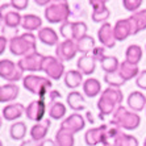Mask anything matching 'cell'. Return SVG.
I'll return each mask as SVG.
<instances>
[{
	"label": "cell",
	"mask_w": 146,
	"mask_h": 146,
	"mask_svg": "<svg viewBox=\"0 0 146 146\" xmlns=\"http://www.w3.org/2000/svg\"><path fill=\"white\" fill-rule=\"evenodd\" d=\"M122 79L125 82L128 80H132L133 78H137L139 74V68H138V65H133L130 62L128 61H122L120 62V67H119V71Z\"/></svg>",
	"instance_id": "22"
},
{
	"label": "cell",
	"mask_w": 146,
	"mask_h": 146,
	"mask_svg": "<svg viewBox=\"0 0 146 146\" xmlns=\"http://www.w3.org/2000/svg\"><path fill=\"white\" fill-rule=\"evenodd\" d=\"M44 15L50 24H63L71 17V5L65 0H50Z\"/></svg>",
	"instance_id": "3"
},
{
	"label": "cell",
	"mask_w": 146,
	"mask_h": 146,
	"mask_svg": "<svg viewBox=\"0 0 146 146\" xmlns=\"http://www.w3.org/2000/svg\"><path fill=\"white\" fill-rule=\"evenodd\" d=\"M122 100H124V95L121 90L115 87H107L98 100V109L100 112L99 117L104 119L108 115H113L117 107L121 106Z\"/></svg>",
	"instance_id": "1"
},
{
	"label": "cell",
	"mask_w": 146,
	"mask_h": 146,
	"mask_svg": "<svg viewBox=\"0 0 146 146\" xmlns=\"http://www.w3.org/2000/svg\"><path fill=\"white\" fill-rule=\"evenodd\" d=\"M87 119L91 121V124H94V119H92V112H87Z\"/></svg>",
	"instance_id": "48"
},
{
	"label": "cell",
	"mask_w": 146,
	"mask_h": 146,
	"mask_svg": "<svg viewBox=\"0 0 146 146\" xmlns=\"http://www.w3.org/2000/svg\"><path fill=\"white\" fill-rule=\"evenodd\" d=\"M116 41H125L129 36H134V28L130 19H120L113 25Z\"/></svg>",
	"instance_id": "15"
},
{
	"label": "cell",
	"mask_w": 146,
	"mask_h": 146,
	"mask_svg": "<svg viewBox=\"0 0 146 146\" xmlns=\"http://www.w3.org/2000/svg\"><path fill=\"white\" fill-rule=\"evenodd\" d=\"M66 103L75 112H80V111L86 109V99L79 91L68 92L67 98H66Z\"/></svg>",
	"instance_id": "24"
},
{
	"label": "cell",
	"mask_w": 146,
	"mask_h": 146,
	"mask_svg": "<svg viewBox=\"0 0 146 146\" xmlns=\"http://www.w3.org/2000/svg\"><path fill=\"white\" fill-rule=\"evenodd\" d=\"M34 3L37 4V5H45V7H48L49 4H50V1H49V0H36Z\"/></svg>",
	"instance_id": "47"
},
{
	"label": "cell",
	"mask_w": 146,
	"mask_h": 146,
	"mask_svg": "<svg viewBox=\"0 0 146 146\" xmlns=\"http://www.w3.org/2000/svg\"><path fill=\"white\" fill-rule=\"evenodd\" d=\"M109 17H111V11L107 7L102 8V9H98V11H94L91 15L92 21L94 23H100V24L107 23V20H108Z\"/></svg>",
	"instance_id": "37"
},
{
	"label": "cell",
	"mask_w": 146,
	"mask_h": 146,
	"mask_svg": "<svg viewBox=\"0 0 146 146\" xmlns=\"http://www.w3.org/2000/svg\"><path fill=\"white\" fill-rule=\"evenodd\" d=\"M9 8H12L11 7V3H4L3 5L0 7V25L4 23V13H5Z\"/></svg>",
	"instance_id": "44"
},
{
	"label": "cell",
	"mask_w": 146,
	"mask_h": 146,
	"mask_svg": "<svg viewBox=\"0 0 146 146\" xmlns=\"http://www.w3.org/2000/svg\"><path fill=\"white\" fill-rule=\"evenodd\" d=\"M45 55L40 53H34V54L23 57L20 61H17V66L23 70V71H42V65H44Z\"/></svg>",
	"instance_id": "11"
},
{
	"label": "cell",
	"mask_w": 146,
	"mask_h": 146,
	"mask_svg": "<svg viewBox=\"0 0 146 146\" xmlns=\"http://www.w3.org/2000/svg\"><path fill=\"white\" fill-rule=\"evenodd\" d=\"M63 80H65L66 87L71 90L78 88L79 86L84 83L83 82V74L79 70H68V71H66Z\"/></svg>",
	"instance_id": "26"
},
{
	"label": "cell",
	"mask_w": 146,
	"mask_h": 146,
	"mask_svg": "<svg viewBox=\"0 0 146 146\" xmlns=\"http://www.w3.org/2000/svg\"><path fill=\"white\" fill-rule=\"evenodd\" d=\"M42 71L48 75L50 80H59L66 74L63 62H61L57 57H53V55H45Z\"/></svg>",
	"instance_id": "7"
},
{
	"label": "cell",
	"mask_w": 146,
	"mask_h": 146,
	"mask_svg": "<svg viewBox=\"0 0 146 146\" xmlns=\"http://www.w3.org/2000/svg\"><path fill=\"white\" fill-rule=\"evenodd\" d=\"M83 92L87 98H95L99 94H102V83L95 78L86 79L83 83Z\"/></svg>",
	"instance_id": "27"
},
{
	"label": "cell",
	"mask_w": 146,
	"mask_h": 146,
	"mask_svg": "<svg viewBox=\"0 0 146 146\" xmlns=\"http://www.w3.org/2000/svg\"><path fill=\"white\" fill-rule=\"evenodd\" d=\"M98 40L100 41L102 46L106 49H112L116 45V37H115V29L112 24L104 23L98 31Z\"/></svg>",
	"instance_id": "13"
},
{
	"label": "cell",
	"mask_w": 146,
	"mask_h": 146,
	"mask_svg": "<svg viewBox=\"0 0 146 146\" xmlns=\"http://www.w3.org/2000/svg\"><path fill=\"white\" fill-rule=\"evenodd\" d=\"M86 120L80 113H72L68 117H66L61 124V129H65L67 132H71L72 134H76L80 130L84 129Z\"/></svg>",
	"instance_id": "14"
},
{
	"label": "cell",
	"mask_w": 146,
	"mask_h": 146,
	"mask_svg": "<svg viewBox=\"0 0 146 146\" xmlns=\"http://www.w3.org/2000/svg\"><path fill=\"white\" fill-rule=\"evenodd\" d=\"M88 4L92 7V9H94V11H98V9H102V8L107 7V5H106V4H107L106 0H90Z\"/></svg>",
	"instance_id": "42"
},
{
	"label": "cell",
	"mask_w": 146,
	"mask_h": 146,
	"mask_svg": "<svg viewBox=\"0 0 146 146\" xmlns=\"http://www.w3.org/2000/svg\"><path fill=\"white\" fill-rule=\"evenodd\" d=\"M37 38L42 42V44L48 45V46H57L59 44V36L58 33L50 27H45L41 28L38 31Z\"/></svg>",
	"instance_id": "20"
},
{
	"label": "cell",
	"mask_w": 146,
	"mask_h": 146,
	"mask_svg": "<svg viewBox=\"0 0 146 146\" xmlns=\"http://www.w3.org/2000/svg\"><path fill=\"white\" fill-rule=\"evenodd\" d=\"M40 146H57L54 139H50V138H46L44 141H41L40 142Z\"/></svg>",
	"instance_id": "46"
},
{
	"label": "cell",
	"mask_w": 146,
	"mask_h": 146,
	"mask_svg": "<svg viewBox=\"0 0 146 146\" xmlns=\"http://www.w3.org/2000/svg\"><path fill=\"white\" fill-rule=\"evenodd\" d=\"M145 51H146V45H145Z\"/></svg>",
	"instance_id": "52"
},
{
	"label": "cell",
	"mask_w": 146,
	"mask_h": 146,
	"mask_svg": "<svg viewBox=\"0 0 146 146\" xmlns=\"http://www.w3.org/2000/svg\"><path fill=\"white\" fill-rule=\"evenodd\" d=\"M20 146H40V142L37 141H34V139H24L23 142H21Z\"/></svg>",
	"instance_id": "45"
},
{
	"label": "cell",
	"mask_w": 146,
	"mask_h": 146,
	"mask_svg": "<svg viewBox=\"0 0 146 146\" xmlns=\"http://www.w3.org/2000/svg\"><path fill=\"white\" fill-rule=\"evenodd\" d=\"M1 124H3V117L0 116V128H1Z\"/></svg>",
	"instance_id": "49"
},
{
	"label": "cell",
	"mask_w": 146,
	"mask_h": 146,
	"mask_svg": "<svg viewBox=\"0 0 146 146\" xmlns=\"http://www.w3.org/2000/svg\"><path fill=\"white\" fill-rule=\"evenodd\" d=\"M8 44H9V38H7L5 36H0V55L7 50Z\"/></svg>",
	"instance_id": "43"
},
{
	"label": "cell",
	"mask_w": 146,
	"mask_h": 146,
	"mask_svg": "<svg viewBox=\"0 0 146 146\" xmlns=\"http://www.w3.org/2000/svg\"><path fill=\"white\" fill-rule=\"evenodd\" d=\"M55 143L57 146H74L75 145V138L74 134L71 132H67L65 129H58L55 133Z\"/></svg>",
	"instance_id": "31"
},
{
	"label": "cell",
	"mask_w": 146,
	"mask_h": 146,
	"mask_svg": "<svg viewBox=\"0 0 146 146\" xmlns=\"http://www.w3.org/2000/svg\"><path fill=\"white\" fill-rule=\"evenodd\" d=\"M9 134H11V138L15 139V141L24 139L25 134H27V125H25V122L16 121L15 124H12L9 129Z\"/></svg>",
	"instance_id": "33"
},
{
	"label": "cell",
	"mask_w": 146,
	"mask_h": 146,
	"mask_svg": "<svg viewBox=\"0 0 146 146\" xmlns=\"http://www.w3.org/2000/svg\"><path fill=\"white\" fill-rule=\"evenodd\" d=\"M23 86L27 91H29L33 95H37L40 99H44L49 95L51 87V80L48 76H41L36 74H28L23 79Z\"/></svg>",
	"instance_id": "4"
},
{
	"label": "cell",
	"mask_w": 146,
	"mask_h": 146,
	"mask_svg": "<svg viewBox=\"0 0 146 146\" xmlns=\"http://www.w3.org/2000/svg\"><path fill=\"white\" fill-rule=\"evenodd\" d=\"M0 146H3V142H1V141H0Z\"/></svg>",
	"instance_id": "51"
},
{
	"label": "cell",
	"mask_w": 146,
	"mask_h": 146,
	"mask_svg": "<svg viewBox=\"0 0 146 146\" xmlns=\"http://www.w3.org/2000/svg\"><path fill=\"white\" fill-rule=\"evenodd\" d=\"M25 113V107L21 103H12L8 104L1 111V117L7 121H16Z\"/></svg>",
	"instance_id": "17"
},
{
	"label": "cell",
	"mask_w": 146,
	"mask_h": 146,
	"mask_svg": "<svg viewBox=\"0 0 146 146\" xmlns=\"http://www.w3.org/2000/svg\"><path fill=\"white\" fill-rule=\"evenodd\" d=\"M8 49L13 55L16 57H27L37 53V37L33 33H25L17 34L16 37L11 38Z\"/></svg>",
	"instance_id": "2"
},
{
	"label": "cell",
	"mask_w": 146,
	"mask_h": 146,
	"mask_svg": "<svg viewBox=\"0 0 146 146\" xmlns=\"http://www.w3.org/2000/svg\"><path fill=\"white\" fill-rule=\"evenodd\" d=\"M129 19L132 21L133 28H134V34L146 29V8L137 11L136 13H133Z\"/></svg>",
	"instance_id": "29"
},
{
	"label": "cell",
	"mask_w": 146,
	"mask_h": 146,
	"mask_svg": "<svg viewBox=\"0 0 146 146\" xmlns=\"http://www.w3.org/2000/svg\"><path fill=\"white\" fill-rule=\"evenodd\" d=\"M128 107L133 112H141L146 108V96L141 91H133L128 96Z\"/></svg>",
	"instance_id": "19"
},
{
	"label": "cell",
	"mask_w": 146,
	"mask_h": 146,
	"mask_svg": "<svg viewBox=\"0 0 146 146\" xmlns=\"http://www.w3.org/2000/svg\"><path fill=\"white\" fill-rule=\"evenodd\" d=\"M109 146H112V145H109Z\"/></svg>",
	"instance_id": "53"
},
{
	"label": "cell",
	"mask_w": 146,
	"mask_h": 146,
	"mask_svg": "<svg viewBox=\"0 0 146 146\" xmlns=\"http://www.w3.org/2000/svg\"><path fill=\"white\" fill-rule=\"evenodd\" d=\"M104 82L109 87H115V88H120L121 86L126 83L124 79L120 76L119 72H113V74H106L104 75Z\"/></svg>",
	"instance_id": "36"
},
{
	"label": "cell",
	"mask_w": 146,
	"mask_h": 146,
	"mask_svg": "<svg viewBox=\"0 0 146 146\" xmlns=\"http://www.w3.org/2000/svg\"><path fill=\"white\" fill-rule=\"evenodd\" d=\"M143 146H146V138H145V141H143Z\"/></svg>",
	"instance_id": "50"
},
{
	"label": "cell",
	"mask_w": 146,
	"mask_h": 146,
	"mask_svg": "<svg viewBox=\"0 0 146 146\" xmlns=\"http://www.w3.org/2000/svg\"><path fill=\"white\" fill-rule=\"evenodd\" d=\"M20 95V88L15 83L0 86V103H12Z\"/></svg>",
	"instance_id": "18"
},
{
	"label": "cell",
	"mask_w": 146,
	"mask_h": 146,
	"mask_svg": "<svg viewBox=\"0 0 146 146\" xmlns=\"http://www.w3.org/2000/svg\"><path fill=\"white\" fill-rule=\"evenodd\" d=\"M136 84H137V87H138V88L146 91V70L139 71L138 76L136 78Z\"/></svg>",
	"instance_id": "40"
},
{
	"label": "cell",
	"mask_w": 146,
	"mask_h": 146,
	"mask_svg": "<svg viewBox=\"0 0 146 146\" xmlns=\"http://www.w3.org/2000/svg\"><path fill=\"white\" fill-rule=\"evenodd\" d=\"M48 111V104L44 99H38V100H33L25 107V116L28 120L34 122H41L44 119L45 113Z\"/></svg>",
	"instance_id": "10"
},
{
	"label": "cell",
	"mask_w": 146,
	"mask_h": 146,
	"mask_svg": "<svg viewBox=\"0 0 146 146\" xmlns=\"http://www.w3.org/2000/svg\"><path fill=\"white\" fill-rule=\"evenodd\" d=\"M66 115V106L59 100L54 102L49 107V117L51 120H61Z\"/></svg>",
	"instance_id": "35"
},
{
	"label": "cell",
	"mask_w": 146,
	"mask_h": 146,
	"mask_svg": "<svg viewBox=\"0 0 146 146\" xmlns=\"http://www.w3.org/2000/svg\"><path fill=\"white\" fill-rule=\"evenodd\" d=\"M50 125H51V120L50 119H45L42 120L41 122H37L34 124L33 126L31 128V138L37 141V142H41L46 139V136H48V132L50 129Z\"/></svg>",
	"instance_id": "16"
},
{
	"label": "cell",
	"mask_w": 146,
	"mask_h": 146,
	"mask_svg": "<svg viewBox=\"0 0 146 146\" xmlns=\"http://www.w3.org/2000/svg\"><path fill=\"white\" fill-rule=\"evenodd\" d=\"M21 27L28 33H32L34 31H40L41 27H42V19L33 13L24 15L23 16V21H21Z\"/></svg>",
	"instance_id": "25"
},
{
	"label": "cell",
	"mask_w": 146,
	"mask_h": 146,
	"mask_svg": "<svg viewBox=\"0 0 146 146\" xmlns=\"http://www.w3.org/2000/svg\"><path fill=\"white\" fill-rule=\"evenodd\" d=\"M142 54H143V50L139 45H129L126 48V51H125V61L130 62L133 65H138L139 61L142 59Z\"/></svg>",
	"instance_id": "30"
},
{
	"label": "cell",
	"mask_w": 146,
	"mask_h": 146,
	"mask_svg": "<svg viewBox=\"0 0 146 146\" xmlns=\"http://www.w3.org/2000/svg\"><path fill=\"white\" fill-rule=\"evenodd\" d=\"M100 65H102L103 70L106 71V74H113V72L119 71L120 62H119V59L116 57H113V55H106V57L102 58Z\"/></svg>",
	"instance_id": "32"
},
{
	"label": "cell",
	"mask_w": 146,
	"mask_h": 146,
	"mask_svg": "<svg viewBox=\"0 0 146 146\" xmlns=\"http://www.w3.org/2000/svg\"><path fill=\"white\" fill-rule=\"evenodd\" d=\"M78 54V48L75 41H62L55 46V57L61 62H68Z\"/></svg>",
	"instance_id": "12"
},
{
	"label": "cell",
	"mask_w": 146,
	"mask_h": 146,
	"mask_svg": "<svg viewBox=\"0 0 146 146\" xmlns=\"http://www.w3.org/2000/svg\"><path fill=\"white\" fill-rule=\"evenodd\" d=\"M59 34L66 41H79L82 37L87 36V24L84 21H66L59 27Z\"/></svg>",
	"instance_id": "6"
},
{
	"label": "cell",
	"mask_w": 146,
	"mask_h": 146,
	"mask_svg": "<svg viewBox=\"0 0 146 146\" xmlns=\"http://www.w3.org/2000/svg\"><path fill=\"white\" fill-rule=\"evenodd\" d=\"M108 128H109V125L102 124V125L96 126V128L88 129L84 134L86 143L88 146H96L99 143H102L103 146H109L108 145Z\"/></svg>",
	"instance_id": "9"
},
{
	"label": "cell",
	"mask_w": 146,
	"mask_h": 146,
	"mask_svg": "<svg viewBox=\"0 0 146 146\" xmlns=\"http://www.w3.org/2000/svg\"><path fill=\"white\" fill-rule=\"evenodd\" d=\"M0 78L9 83H15L24 79V71L11 59H0Z\"/></svg>",
	"instance_id": "8"
},
{
	"label": "cell",
	"mask_w": 146,
	"mask_h": 146,
	"mask_svg": "<svg viewBox=\"0 0 146 146\" xmlns=\"http://www.w3.org/2000/svg\"><path fill=\"white\" fill-rule=\"evenodd\" d=\"M23 21V16L20 15V12H17L15 9H8L4 13V28L8 31L16 32L17 28L21 25Z\"/></svg>",
	"instance_id": "21"
},
{
	"label": "cell",
	"mask_w": 146,
	"mask_h": 146,
	"mask_svg": "<svg viewBox=\"0 0 146 146\" xmlns=\"http://www.w3.org/2000/svg\"><path fill=\"white\" fill-rule=\"evenodd\" d=\"M122 5H124V8L126 11L136 13L137 11H138V8H141V5H142V1L141 0H124Z\"/></svg>",
	"instance_id": "38"
},
{
	"label": "cell",
	"mask_w": 146,
	"mask_h": 146,
	"mask_svg": "<svg viewBox=\"0 0 146 146\" xmlns=\"http://www.w3.org/2000/svg\"><path fill=\"white\" fill-rule=\"evenodd\" d=\"M138 139L134 136L130 134H125L124 132H121L119 136L113 139L112 146H138Z\"/></svg>",
	"instance_id": "34"
},
{
	"label": "cell",
	"mask_w": 146,
	"mask_h": 146,
	"mask_svg": "<svg viewBox=\"0 0 146 146\" xmlns=\"http://www.w3.org/2000/svg\"><path fill=\"white\" fill-rule=\"evenodd\" d=\"M76 67L83 75H91L95 72L96 61L92 58V55H80L76 61Z\"/></svg>",
	"instance_id": "23"
},
{
	"label": "cell",
	"mask_w": 146,
	"mask_h": 146,
	"mask_svg": "<svg viewBox=\"0 0 146 146\" xmlns=\"http://www.w3.org/2000/svg\"><path fill=\"white\" fill-rule=\"evenodd\" d=\"M76 48H78V53H80L82 55H88L96 48L95 38L87 34L84 37H82L79 41H76Z\"/></svg>",
	"instance_id": "28"
},
{
	"label": "cell",
	"mask_w": 146,
	"mask_h": 146,
	"mask_svg": "<svg viewBox=\"0 0 146 146\" xmlns=\"http://www.w3.org/2000/svg\"><path fill=\"white\" fill-rule=\"evenodd\" d=\"M115 125H117L120 129L125 130H136L141 124V117L138 113L130 111L126 107H117L112 115V121Z\"/></svg>",
	"instance_id": "5"
},
{
	"label": "cell",
	"mask_w": 146,
	"mask_h": 146,
	"mask_svg": "<svg viewBox=\"0 0 146 146\" xmlns=\"http://www.w3.org/2000/svg\"><path fill=\"white\" fill-rule=\"evenodd\" d=\"M9 3H11L12 9L17 11V12L27 9L28 5H29V1H28V0H11Z\"/></svg>",
	"instance_id": "39"
},
{
	"label": "cell",
	"mask_w": 146,
	"mask_h": 146,
	"mask_svg": "<svg viewBox=\"0 0 146 146\" xmlns=\"http://www.w3.org/2000/svg\"><path fill=\"white\" fill-rule=\"evenodd\" d=\"M91 55L95 61L100 62L103 57H106V48H104V46H98V48L94 49V51L91 53Z\"/></svg>",
	"instance_id": "41"
}]
</instances>
